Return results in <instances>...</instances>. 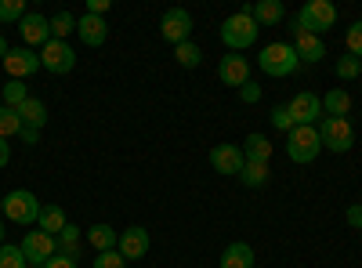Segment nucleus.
<instances>
[{"label":"nucleus","mask_w":362,"mask_h":268,"mask_svg":"<svg viewBox=\"0 0 362 268\" xmlns=\"http://www.w3.org/2000/svg\"><path fill=\"white\" fill-rule=\"evenodd\" d=\"M160 33H163V40L167 44H185L189 37H192V15L185 11V8H170L163 18H160Z\"/></svg>","instance_id":"obj_10"},{"label":"nucleus","mask_w":362,"mask_h":268,"mask_svg":"<svg viewBox=\"0 0 362 268\" xmlns=\"http://www.w3.org/2000/svg\"><path fill=\"white\" fill-rule=\"evenodd\" d=\"M0 268H29V261H25L22 247H11V243L0 247Z\"/></svg>","instance_id":"obj_31"},{"label":"nucleus","mask_w":362,"mask_h":268,"mask_svg":"<svg viewBox=\"0 0 362 268\" xmlns=\"http://www.w3.org/2000/svg\"><path fill=\"white\" fill-rule=\"evenodd\" d=\"M319 138H322V145L329 148V153H348V148L355 145V127L348 120H341V116H322Z\"/></svg>","instance_id":"obj_6"},{"label":"nucleus","mask_w":362,"mask_h":268,"mask_svg":"<svg viewBox=\"0 0 362 268\" xmlns=\"http://www.w3.org/2000/svg\"><path fill=\"white\" fill-rule=\"evenodd\" d=\"M337 76H341V80H355V76H362V62H358L355 54L337 58Z\"/></svg>","instance_id":"obj_33"},{"label":"nucleus","mask_w":362,"mask_h":268,"mask_svg":"<svg viewBox=\"0 0 362 268\" xmlns=\"http://www.w3.org/2000/svg\"><path fill=\"white\" fill-rule=\"evenodd\" d=\"M243 156H247L250 163H268V160H272V141H268L264 134H250V138L243 141Z\"/></svg>","instance_id":"obj_24"},{"label":"nucleus","mask_w":362,"mask_h":268,"mask_svg":"<svg viewBox=\"0 0 362 268\" xmlns=\"http://www.w3.org/2000/svg\"><path fill=\"white\" fill-rule=\"evenodd\" d=\"M319 153H322L319 127H293V131L286 134V156H290L293 163H312Z\"/></svg>","instance_id":"obj_5"},{"label":"nucleus","mask_w":362,"mask_h":268,"mask_svg":"<svg viewBox=\"0 0 362 268\" xmlns=\"http://www.w3.org/2000/svg\"><path fill=\"white\" fill-rule=\"evenodd\" d=\"M18 33L25 40V47H44L51 37V18H44L40 11H25V18L18 22Z\"/></svg>","instance_id":"obj_12"},{"label":"nucleus","mask_w":362,"mask_h":268,"mask_svg":"<svg viewBox=\"0 0 362 268\" xmlns=\"http://www.w3.org/2000/svg\"><path fill=\"white\" fill-rule=\"evenodd\" d=\"M358 62H362V58H358Z\"/></svg>","instance_id":"obj_46"},{"label":"nucleus","mask_w":362,"mask_h":268,"mask_svg":"<svg viewBox=\"0 0 362 268\" xmlns=\"http://www.w3.org/2000/svg\"><path fill=\"white\" fill-rule=\"evenodd\" d=\"M239 182H243L247 189H261L268 182V163H243V170H239Z\"/></svg>","instance_id":"obj_26"},{"label":"nucleus","mask_w":362,"mask_h":268,"mask_svg":"<svg viewBox=\"0 0 362 268\" xmlns=\"http://www.w3.org/2000/svg\"><path fill=\"white\" fill-rule=\"evenodd\" d=\"M105 11H109V0H87V15H98L102 18Z\"/></svg>","instance_id":"obj_40"},{"label":"nucleus","mask_w":362,"mask_h":268,"mask_svg":"<svg viewBox=\"0 0 362 268\" xmlns=\"http://www.w3.org/2000/svg\"><path fill=\"white\" fill-rule=\"evenodd\" d=\"M257 33H261V25L250 18V8H239L235 15H228V18L221 22V40H225V47L235 51V54H243L250 44H257Z\"/></svg>","instance_id":"obj_1"},{"label":"nucleus","mask_w":362,"mask_h":268,"mask_svg":"<svg viewBox=\"0 0 362 268\" xmlns=\"http://www.w3.org/2000/svg\"><path fill=\"white\" fill-rule=\"evenodd\" d=\"M87 243L95 247V254H105V250H116V243H119V232L112 228V225H105V221H98V225H90L87 232Z\"/></svg>","instance_id":"obj_18"},{"label":"nucleus","mask_w":362,"mask_h":268,"mask_svg":"<svg viewBox=\"0 0 362 268\" xmlns=\"http://www.w3.org/2000/svg\"><path fill=\"white\" fill-rule=\"evenodd\" d=\"M8 160H11V145H8V138H0V170L8 167Z\"/></svg>","instance_id":"obj_42"},{"label":"nucleus","mask_w":362,"mask_h":268,"mask_svg":"<svg viewBox=\"0 0 362 268\" xmlns=\"http://www.w3.org/2000/svg\"><path fill=\"white\" fill-rule=\"evenodd\" d=\"M22 18H25L22 0H0V22H22Z\"/></svg>","instance_id":"obj_32"},{"label":"nucleus","mask_w":362,"mask_h":268,"mask_svg":"<svg viewBox=\"0 0 362 268\" xmlns=\"http://www.w3.org/2000/svg\"><path fill=\"white\" fill-rule=\"evenodd\" d=\"M283 0H257V4L250 8V18L257 22V25H276V22H283Z\"/></svg>","instance_id":"obj_21"},{"label":"nucleus","mask_w":362,"mask_h":268,"mask_svg":"<svg viewBox=\"0 0 362 268\" xmlns=\"http://www.w3.org/2000/svg\"><path fill=\"white\" fill-rule=\"evenodd\" d=\"M69 33H76V18H73L69 11H58V15L51 18V37H54V40H66Z\"/></svg>","instance_id":"obj_30"},{"label":"nucleus","mask_w":362,"mask_h":268,"mask_svg":"<svg viewBox=\"0 0 362 268\" xmlns=\"http://www.w3.org/2000/svg\"><path fill=\"white\" fill-rule=\"evenodd\" d=\"M286 112H290L293 127H315V120L322 116V98H319V95H312V91H300V95H293V98H290Z\"/></svg>","instance_id":"obj_9"},{"label":"nucleus","mask_w":362,"mask_h":268,"mask_svg":"<svg viewBox=\"0 0 362 268\" xmlns=\"http://www.w3.org/2000/svg\"><path fill=\"white\" fill-rule=\"evenodd\" d=\"M18 138H22L25 145H37V141H40V131H37V127H22V131H18Z\"/></svg>","instance_id":"obj_41"},{"label":"nucleus","mask_w":362,"mask_h":268,"mask_svg":"<svg viewBox=\"0 0 362 268\" xmlns=\"http://www.w3.org/2000/svg\"><path fill=\"white\" fill-rule=\"evenodd\" d=\"M0 211H4V196H0Z\"/></svg>","instance_id":"obj_45"},{"label":"nucleus","mask_w":362,"mask_h":268,"mask_svg":"<svg viewBox=\"0 0 362 268\" xmlns=\"http://www.w3.org/2000/svg\"><path fill=\"white\" fill-rule=\"evenodd\" d=\"M268 116H272V127H276V131H286V134L293 131V120H290V112H286V105H276V109H272Z\"/></svg>","instance_id":"obj_35"},{"label":"nucleus","mask_w":362,"mask_h":268,"mask_svg":"<svg viewBox=\"0 0 362 268\" xmlns=\"http://www.w3.org/2000/svg\"><path fill=\"white\" fill-rule=\"evenodd\" d=\"M40 69V54L33 47H11L8 58H4V73L8 80H25L29 73Z\"/></svg>","instance_id":"obj_11"},{"label":"nucleus","mask_w":362,"mask_h":268,"mask_svg":"<svg viewBox=\"0 0 362 268\" xmlns=\"http://www.w3.org/2000/svg\"><path fill=\"white\" fill-rule=\"evenodd\" d=\"M18 131H22V116H18V109H0V138H18Z\"/></svg>","instance_id":"obj_29"},{"label":"nucleus","mask_w":362,"mask_h":268,"mask_svg":"<svg viewBox=\"0 0 362 268\" xmlns=\"http://www.w3.org/2000/svg\"><path fill=\"white\" fill-rule=\"evenodd\" d=\"M297 51H293V44H268V47H261V54H257V66H261V73H268V76H276V80H283V76H290V73H297Z\"/></svg>","instance_id":"obj_3"},{"label":"nucleus","mask_w":362,"mask_h":268,"mask_svg":"<svg viewBox=\"0 0 362 268\" xmlns=\"http://www.w3.org/2000/svg\"><path fill=\"white\" fill-rule=\"evenodd\" d=\"M344 218H348V225H351L355 232H362V203H351Z\"/></svg>","instance_id":"obj_38"},{"label":"nucleus","mask_w":362,"mask_h":268,"mask_svg":"<svg viewBox=\"0 0 362 268\" xmlns=\"http://www.w3.org/2000/svg\"><path fill=\"white\" fill-rule=\"evenodd\" d=\"M76 37H80L87 47H102L105 37H109V25H105V18H98V15H83V18H76Z\"/></svg>","instance_id":"obj_16"},{"label":"nucleus","mask_w":362,"mask_h":268,"mask_svg":"<svg viewBox=\"0 0 362 268\" xmlns=\"http://www.w3.org/2000/svg\"><path fill=\"white\" fill-rule=\"evenodd\" d=\"M22 247V254H25V261L33 264V268H44L54 254H58V240L54 235H47V232H25V240L18 243Z\"/></svg>","instance_id":"obj_8"},{"label":"nucleus","mask_w":362,"mask_h":268,"mask_svg":"<svg viewBox=\"0 0 362 268\" xmlns=\"http://www.w3.org/2000/svg\"><path fill=\"white\" fill-rule=\"evenodd\" d=\"M44 268H80V264H76L73 257H66V254H54V257H51Z\"/></svg>","instance_id":"obj_39"},{"label":"nucleus","mask_w":362,"mask_h":268,"mask_svg":"<svg viewBox=\"0 0 362 268\" xmlns=\"http://www.w3.org/2000/svg\"><path fill=\"white\" fill-rule=\"evenodd\" d=\"M40 211H44V203L29 192V189H15V192H8L4 196V214L8 221H15V225H33L37 218H40Z\"/></svg>","instance_id":"obj_4"},{"label":"nucleus","mask_w":362,"mask_h":268,"mask_svg":"<svg viewBox=\"0 0 362 268\" xmlns=\"http://www.w3.org/2000/svg\"><path fill=\"white\" fill-rule=\"evenodd\" d=\"M8 51H11V47H8V40L0 37V62H4V58H8Z\"/></svg>","instance_id":"obj_43"},{"label":"nucleus","mask_w":362,"mask_h":268,"mask_svg":"<svg viewBox=\"0 0 362 268\" xmlns=\"http://www.w3.org/2000/svg\"><path fill=\"white\" fill-rule=\"evenodd\" d=\"M66 225H69L66 221V211H62V206H54V203H47L44 211H40V218H37V228L47 232V235H58Z\"/></svg>","instance_id":"obj_23"},{"label":"nucleus","mask_w":362,"mask_h":268,"mask_svg":"<svg viewBox=\"0 0 362 268\" xmlns=\"http://www.w3.org/2000/svg\"><path fill=\"white\" fill-rule=\"evenodd\" d=\"M174 58H177V66H181V69H196V66L203 62V51H199V44L185 40V44H177V47H174Z\"/></svg>","instance_id":"obj_27"},{"label":"nucleus","mask_w":362,"mask_h":268,"mask_svg":"<svg viewBox=\"0 0 362 268\" xmlns=\"http://www.w3.org/2000/svg\"><path fill=\"white\" fill-rule=\"evenodd\" d=\"M239 98H243L247 105H257L261 102V87L250 80V83H243V87H239Z\"/></svg>","instance_id":"obj_37"},{"label":"nucleus","mask_w":362,"mask_h":268,"mask_svg":"<svg viewBox=\"0 0 362 268\" xmlns=\"http://www.w3.org/2000/svg\"><path fill=\"white\" fill-rule=\"evenodd\" d=\"M4 240H8V225H4V218H0V247H4Z\"/></svg>","instance_id":"obj_44"},{"label":"nucleus","mask_w":362,"mask_h":268,"mask_svg":"<svg viewBox=\"0 0 362 268\" xmlns=\"http://www.w3.org/2000/svg\"><path fill=\"white\" fill-rule=\"evenodd\" d=\"M116 250L124 254V261H138V257H145V254H148V232H145L141 225L124 228V232H119Z\"/></svg>","instance_id":"obj_15"},{"label":"nucleus","mask_w":362,"mask_h":268,"mask_svg":"<svg viewBox=\"0 0 362 268\" xmlns=\"http://www.w3.org/2000/svg\"><path fill=\"white\" fill-rule=\"evenodd\" d=\"M18 116H22V127H44L47 124V105L40 102V98H33V95H29L22 105H18Z\"/></svg>","instance_id":"obj_20"},{"label":"nucleus","mask_w":362,"mask_h":268,"mask_svg":"<svg viewBox=\"0 0 362 268\" xmlns=\"http://www.w3.org/2000/svg\"><path fill=\"white\" fill-rule=\"evenodd\" d=\"M334 22H337V8L329 4V0H308V4H300V11L293 15V29L312 33V37H322L326 29H334Z\"/></svg>","instance_id":"obj_2"},{"label":"nucleus","mask_w":362,"mask_h":268,"mask_svg":"<svg viewBox=\"0 0 362 268\" xmlns=\"http://www.w3.org/2000/svg\"><path fill=\"white\" fill-rule=\"evenodd\" d=\"M218 76H221V83H228V87H243V83H250V62H247L243 54L228 51V54L221 58V66H218Z\"/></svg>","instance_id":"obj_14"},{"label":"nucleus","mask_w":362,"mask_h":268,"mask_svg":"<svg viewBox=\"0 0 362 268\" xmlns=\"http://www.w3.org/2000/svg\"><path fill=\"white\" fill-rule=\"evenodd\" d=\"M322 112H326V116H341V120H348V112H351V95L344 91V87H334V91H326V98H322Z\"/></svg>","instance_id":"obj_22"},{"label":"nucleus","mask_w":362,"mask_h":268,"mask_svg":"<svg viewBox=\"0 0 362 268\" xmlns=\"http://www.w3.org/2000/svg\"><path fill=\"white\" fill-rule=\"evenodd\" d=\"M0 95H4V105L8 109H18L29 98V87H25V80H8L4 87H0Z\"/></svg>","instance_id":"obj_28"},{"label":"nucleus","mask_w":362,"mask_h":268,"mask_svg":"<svg viewBox=\"0 0 362 268\" xmlns=\"http://www.w3.org/2000/svg\"><path fill=\"white\" fill-rule=\"evenodd\" d=\"M221 268H254V247L250 243H228L221 254Z\"/></svg>","instance_id":"obj_19"},{"label":"nucleus","mask_w":362,"mask_h":268,"mask_svg":"<svg viewBox=\"0 0 362 268\" xmlns=\"http://www.w3.org/2000/svg\"><path fill=\"white\" fill-rule=\"evenodd\" d=\"M40 66H44L47 73H54V76H66V73H73V66H76V51H73L66 40H47V44L40 47Z\"/></svg>","instance_id":"obj_7"},{"label":"nucleus","mask_w":362,"mask_h":268,"mask_svg":"<svg viewBox=\"0 0 362 268\" xmlns=\"http://www.w3.org/2000/svg\"><path fill=\"white\" fill-rule=\"evenodd\" d=\"M247 156H243V145H214L210 148V167H214L218 174H235L243 170Z\"/></svg>","instance_id":"obj_13"},{"label":"nucleus","mask_w":362,"mask_h":268,"mask_svg":"<svg viewBox=\"0 0 362 268\" xmlns=\"http://www.w3.org/2000/svg\"><path fill=\"white\" fill-rule=\"evenodd\" d=\"M293 51H297L300 62H319V58H326V44H322V37L300 33V29H293Z\"/></svg>","instance_id":"obj_17"},{"label":"nucleus","mask_w":362,"mask_h":268,"mask_svg":"<svg viewBox=\"0 0 362 268\" xmlns=\"http://www.w3.org/2000/svg\"><path fill=\"white\" fill-rule=\"evenodd\" d=\"M80 235H83V232L69 221L62 232L54 235V240H58V254H66V257H73V261H76V257H80Z\"/></svg>","instance_id":"obj_25"},{"label":"nucleus","mask_w":362,"mask_h":268,"mask_svg":"<svg viewBox=\"0 0 362 268\" xmlns=\"http://www.w3.org/2000/svg\"><path fill=\"white\" fill-rule=\"evenodd\" d=\"M95 268H127V261L119 250H105V254H95Z\"/></svg>","instance_id":"obj_34"},{"label":"nucleus","mask_w":362,"mask_h":268,"mask_svg":"<svg viewBox=\"0 0 362 268\" xmlns=\"http://www.w3.org/2000/svg\"><path fill=\"white\" fill-rule=\"evenodd\" d=\"M348 54L362 58V18L351 22V29H348Z\"/></svg>","instance_id":"obj_36"}]
</instances>
